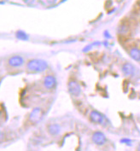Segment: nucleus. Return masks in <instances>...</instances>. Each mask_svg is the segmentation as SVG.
Instances as JSON below:
<instances>
[{
    "label": "nucleus",
    "mask_w": 140,
    "mask_h": 151,
    "mask_svg": "<svg viewBox=\"0 0 140 151\" xmlns=\"http://www.w3.org/2000/svg\"><path fill=\"white\" fill-rule=\"evenodd\" d=\"M27 68L29 71L40 73L46 70L48 68V63L45 60H40V59H32L28 62L27 65Z\"/></svg>",
    "instance_id": "nucleus-1"
},
{
    "label": "nucleus",
    "mask_w": 140,
    "mask_h": 151,
    "mask_svg": "<svg viewBox=\"0 0 140 151\" xmlns=\"http://www.w3.org/2000/svg\"><path fill=\"white\" fill-rule=\"evenodd\" d=\"M69 91L70 94L75 96L79 95L81 92L80 86L76 81H70L69 83Z\"/></svg>",
    "instance_id": "nucleus-2"
},
{
    "label": "nucleus",
    "mask_w": 140,
    "mask_h": 151,
    "mask_svg": "<svg viewBox=\"0 0 140 151\" xmlns=\"http://www.w3.org/2000/svg\"><path fill=\"white\" fill-rule=\"evenodd\" d=\"M106 136L101 132H96L92 136V141L97 145H102L106 142Z\"/></svg>",
    "instance_id": "nucleus-3"
},
{
    "label": "nucleus",
    "mask_w": 140,
    "mask_h": 151,
    "mask_svg": "<svg viewBox=\"0 0 140 151\" xmlns=\"http://www.w3.org/2000/svg\"><path fill=\"white\" fill-rule=\"evenodd\" d=\"M24 63V59L20 56H14L9 59V65L14 68H18L22 66Z\"/></svg>",
    "instance_id": "nucleus-4"
},
{
    "label": "nucleus",
    "mask_w": 140,
    "mask_h": 151,
    "mask_svg": "<svg viewBox=\"0 0 140 151\" xmlns=\"http://www.w3.org/2000/svg\"><path fill=\"white\" fill-rule=\"evenodd\" d=\"M42 117V111L39 108L34 109L29 115V119L32 123H38Z\"/></svg>",
    "instance_id": "nucleus-5"
},
{
    "label": "nucleus",
    "mask_w": 140,
    "mask_h": 151,
    "mask_svg": "<svg viewBox=\"0 0 140 151\" xmlns=\"http://www.w3.org/2000/svg\"><path fill=\"white\" fill-rule=\"evenodd\" d=\"M90 118L92 119V121H93L95 123H98V124H102L104 121L103 115L97 111H92V113L90 114Z\"/></svg>",
    "instance_id": "nucleus-6"
},
{
    "label": "nucleus",
    "mask_w": 140,
    "mask_h": 151,
    "mask_svg": "<svg viewBox=\"0 0 140 151\" xmlns=\"http://www.w3.org/2000/svg\"><path fill=\"white\" fill-rule=\"evenodd\" d=\"M56 79L51 75H48L44 80V86L46 89H52L56 86Z\"/></svg>",
    "instance_id": "nucleus-7"
},
{
    "label": "nucleus",
    "mask_w": 140,
    "mask_h": 151,
    "mask_svg": "<svg viewBox=\"0 0 140 151\" xmlns=\"http://www.w3.org/2000/svg\"><path fill=\"white\" fill-rule=\"evenodd\" d=\"M122 71L124 73L125 75L130 76L134 73V67L131 63H126L124 64V66L122 68Z\"/></svg>",
    "instance_id": "nucleus-8"
},
{
    "label": "nucleus",
    "mask_w": 140,
    "mask_h": 151,
    "mask_svg": "<svg viewBox=\"0 0 140 151\" xmlns=\"http://www.w3.org/2000/svg\"><path fill=\"white\" fill-rule=\"evenodd\" d=\"M48 131L50 132V134L52 136H56L57 134H59L60 131H61V127L59 125L57 124H52L48 127Z\"/></svg>",
    "instance_id": "nucleus-9"
},
{
    "label": "nucleus",
    "mask_w": 140,
    "mask_h": 151,
    "mask_svg": "<svg viewBox=\"0 0 140 151\" xmlns=\"http://www.w3.org/2000/svg\"><path fill=\"white\" fill-rule=\"evenodd\" d=\"M130 56L137 62H140V50L137 48H132L130 50Z\"/></svg>",
    "instance_id": "nucleus-10"
},
{
    "label": "nucleus",
    "mask_w": 140,
    "mask_h": 151,
    "mask_svg": "<svg viewBox=\"0 0 140 151\" xmlns=\"http://www.w3.org/2000/svg\"><path fill=\"white\" fill-rule=\"evenodd\" d=\"M16 38L20 40H28V36L22 31H18L16 32Z\"/></svg>",
    "instance_id": "nucleus-11"
},
{
    "label": "nucleus",
    "mask_w": 140,
    "mask_h": 151,
    "mask_svg": "<svg viewBox=\"0 0 140 151\" xmlns=\"http://www.w3.org/2000/svg\"><path fill=\"white\" fill-rule=\"evenodd\" d=\"M121 142H126V143H130V142H131V140H129V139H122V140H121Z\"/></svg>",
    "instance_id": "nucleus-12"
}]
</instances>
